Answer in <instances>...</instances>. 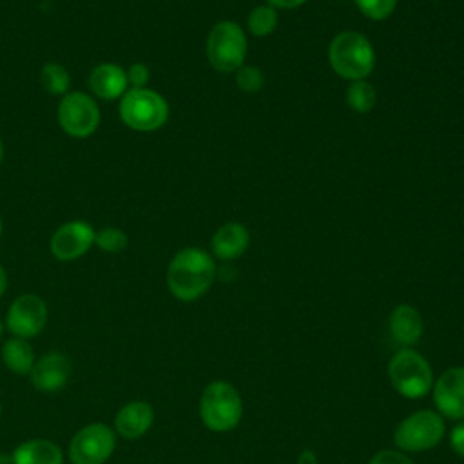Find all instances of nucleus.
I'll list each match as a JSON object with an SVG mask.
<instances>
[{"instance_id": "f257e3e1", "label": "nucleus", "mask_w": 464, "mask_h": 464, "mask_svg": "<svg viewBox=\"0 0 464 464\" xmlns=\"http://www.w3.org/2000/svg\"><path fill=\"white\" fill-rule=\"evenodd\" d=\"M214 257L198 246H187L174 254L167 266V286L179 301L199 299L214 283Z\"/></svg>"}, {"instance_id": "f03ea898", "label": "nucleus", "mask_w": 464, "mask_h": 464, "mask_svg": "<svg viewBox=\"0 0 464 464\" xmlns=\"http://www.w3.org/2000/svg\"><path fill=\"white\" fill-rule=\"evenodd\" d=\"M328 62L334 72L344 80H366L375 67V51L364 34L341 31L330 42Z\"/></svg>"}, {"instance_id": "7ed1b4c3", "label": "nucleus", "mask_w": 464, "mask_h": 464, "mask_svg": "<svg viewBox=\"0 0 464 464\" xmlns=\"http://www.w3.org/2000/svg\"><path fill=\"white\" fill-rule=\"evenodd\" d=\"M243 415L239 392L225 381L210 382L199 399V417L212 431H228L236 428Z\"/></svg>"}, {"instance_id": "20e7f679", "label": "nucleus", "mask_w": 464, "mask_h": 464, "mask_svg": "<svg viewBox=\"0 0 464 464\" xmlns=\"http://www.w3.org/2000/svg\"><path fill=\"white\" fill-rule=\"evenodd\" d=\"M120 118L132 130L152 132L167 123L169 103L152 89H129L120 98Z\"/></svg>"}, {"instance_id": "39448f33", "label": "nucleus", "mask_w": 464, "mask_h": 464, "mask_svg": "<svg viewBox=\"0 0 464 464\" xmlns=\"http://www.w3.org/2000/svg\"><path fill=\"white\" fill-rule=\"evenodd\" d=\"M246 49L248 44L245 31L232 20L218 22L210 29L205 44L207 60L219 72H236L239 67H243Z\"/></svg>"}, {"instance_id": "423d86ee", "label": "nucleus", "mask_w": 464, "mask_h": 464, "mask_svg": "<svg viewBox=\"0 0 464 464\" xmlns=\"http://www.w3.org/2000/svg\"><path fill=\"white\" fill-rule=\"evenodd\" d=\"M388 377L392 386L408 399L424 397L433 384L431 366L411 348H402L393 353L388 362Z\"/></svg>"}, {"instance_id": "0eeeda50", "label": "nucleus", "mask_w": 464, "mask_h": 464, "mask_svg": "<svg viewBox=\"0 0 464 464\" xmlns=\"http://www.w3.org/2000/svg\"><path fill=\"white\" fill-rule=\"evenodd\" d=\"M116 448V431L103 422L80 428L69 442L71 464H105Z\"/></svg>"}, {"instance_id": "6e6552de", "label": "nucleus", "mask_w": 464, "mask_h": 464, "mask_svg": "<svg viewBox=\"0 0 464 464\" xmlns=\"http://www.w3.org/2000/svg\"><path fill=\"white\" fill-rule=\"evenodd\" d=\"M444 435V422L439 413L431 410H419L408 415L395 430L393 442L404 451H426L440 442Z\"/></svg>"}, {"instance_id": "1a4fd4ad", "label": "nucleus", "mask_w": 464, "mask_h": 464, "mask_svg": "<svg viewBox=\"0 0 464 464\" xmlns=\"http://www.w3.org/2000/svg\"><path fill=\"white\" fill-rule=\"evenodd\" d=\"M56 116L60 127L72 138H89L96 132L102 120L96 100L82 91L63 94Z\"/></svg>"}, {"instance_id": "9d476101", "label": "nucleus", "mask_w": 464, "mask_h": 464, "mask_svg": "<svg viewBox=\"0 0 464 464\" xmlns=\"http://www.w3.org/2000/svg\"><path fill=\"white\" fill-rule=\"evenodd\" d=\"M47 323V304L36 294L18 295L7 310L5 326L13 337L31 339L36 337Z\"/></svg>"}, {"instance_id": "9b49d317", "label": "nucleus", "mask_w": 464, "mask_h": 464, "mask_svg": "<svg viewBox=\"0 0 464 464\" xmlns=\"http://www.w3.org/2000/svg\"><path fill=\"white\" fill-rule=\"evenodd\" d=\"M94 228L87 221H67L51 236V254L60 261H74L94 245Z\"/></svg>"}, {"instance_id": "f8f14e48", "label": "nucleus", "mask_w": 464, "mask_h": 464, "mask_svg": "<svg viewBox=\"0 0 464 464\" xmlns=\"http://www.w3.org/2000/svg\"><path fill=\"white\" fill-rule=\"evenodd\" d=\"M71 359L62 352H47L34 361L29 373L33 386L42 393H54L62 390L71 377Z\"/></svg>"}, {"instance_id": "ddd939ff", "label": "nucleus", "mask_w": 464, "mask_h": 464, "mask_svg": "<svg viewBox=\"0 0 464 464\" xmlns=\"http://www.w3.org/2000/svg\"><path fill=\"white\" fill-rule=\"evenodd\" d=\"M433 402L448 419L464 417V366L450 368L435 381Z\"/></svg>"}, {"instance_id": "4468645a", "label": "nucleus", "mask_w": 464, "mask_h": 464, "mask_svg": "<svg viewBox=\"0 0 464 464\" xmlns=\"http://www.w3.org/2000/svg\"><path fill=\"white\" fill-rule=\"evenodd\" d=\"M152 422H154L152 406L145 401H130L118 410L114 417V431L127 440H134L143 437L152 426Z\"/></svg>"}, {"instance_id": "2eb2a0df", "label": "nucleus", "mask_w": 464, "mask_h": 464, "mask_svg": "<svg viewBox=\"0 0 464 464\" xmlns=\"http://www.w3.org/2000/svg\"><path fill=\"white\" fill-rule=\"evenodd\" d=\"M87 82H89L91 92L102 100H116L129 91L125 69L111 62L96 65L91 71Z\"/></svg>"}, {"instance_id": "dca6fc26", "label": "nucleus", "mask_w": 464, "mask_h": 464, "mask_svg": "<svg viewBox=\"0 0 464 464\" xmlns=\"http://www.w3.org/2000/svg\"><path fill=\"white\" fill-rule=\"evenodd\" d=\"M248 243H250L248 228L243 223L228 221L214 232L210 239V248L218 259L232 261L245 254V250L248 248Z\"/></svg>"}, {"instance_id": "f3484780", "label": "nucleus", "mask_w": 464, "mask_h": 464, "mask_svg": "<svg viewBox=\"0 0 464 464\" xmlns=\"http://www.w3.org/2000/svg\"><path fill=\"white\" fill-rule=\"evenodd\" d=\"M422 330L424 324L417 308H413L411 304H399L393 308L390 315V334L399 344H415L420 339Z\"/></svg>"}, {"instance_id": "a211bd4d", "label": "nucleus", "mask_w": 464, "mask_h": 464, "mask_svg": "<svg viewBox=\"0 0 464 464\" xmlns=\"http://www.w3.org/2000/svg\"><path fill=\"white\" fill-rule=\"evenodd\" d=\"M11 457L13 464H63L62 448L47 439H29L18 444Z\"/></svg>"}, {"instance_id": "6ab92c4d", "label": "nucleus", "mask_w": 464, "mask_h": 464, "mask_svg": "<svg viewBox=\"0 0 464 464\" xmlns=\"http://www.w3.org/2000/svg\"><path fill=\"white\" fill-rule=\"evenodd\" d=\"M4 364L16 375H29L34 366V352L29 344V339L11 337L2 344L0 350Z\"/></svg>"}, {"instance_id": "aec40b11", "label": "nucleus", "mask_w": 464, "mask_h": 464, "mask_svg": "<svg viewBox=\"0 0 464 464\" xmlns=\"http://www.w3.org/2000/svg\"><path fill=\"white\" fill-rule=\"evenodd\" d=\"M377 92L375 87L366 80H355L350 82L346 89V103L353 112L366 114L375 107Z\"/></svg>"}, {"instance_id": "412c9836", "label": "nucleus", "mask_w": 464, "mask_h": 464, "mask_svg": "<svg viewBox=\"0 0 464 464\" xmlns=\"http://www.w3.org/2000/svg\"><path fill=\"white\" fill-rule=\"evenodd\" d=\"M40 83L53 96H63L69 92L71 76L69 71L56 62H49L40 69Z\"/></svg>"}, {"instance_id": "4be33fe9", "label": "nucleus", "mask_w": 464, "mask_h": 464, "mask_svg": "<svg viewBox=\"0 0 464 464\" xmlns=\"http://www.w3.org/2000/svg\"><path fill=\"white\" fill-rule=\"evenodd\" d=\"M277 20H279L277 18V9H274L268 4H263V5L254 7L248 13L246 27L254 36L263 38V36H268V34L274 33V29L277 27Z\"/></svg>"}, {"instance_id": "5701e85b", "label": "nucleus", "mask_w": 464, "mask_h": 464, "mask_svg": "<svg viewBox=\"0 0 464 464\" xmlns=\"http://www.w3.org/2000/svg\"><path fill=\"white\" fill-rule=\"evenodd\" d=\"M94 245L109 254H118L127 248L129 237L118 227H105L94 234Z\"/></svg>"}, {"instance_id": "b1692460", "label": "nucleus", "mask_w": 464, "mask_h": 464, "mask_svg": "<svg viewBox=\"0 0 464 464\" xmlns=\"http://www.w3.org/2000/svg\"><path fill=\"white\" fill-rule=\"evenodd\" d=\"M236 85L246 94L259 92L265 85V74L256 65H243L236 71Z\"/></svg>"}, {"instance_id": "393cba45", "label": "nucleus", "mask_w": 464, "mask_h": 464, "mask_svg": "<svg viewBox=\"0 0 464 464\" xmlns=\"http://www.w3.org/2000/svg\"><path fill=\"white\" fill-rule=\"evenodd\" d=\"M399 0H355L357 9L370 20H386L397 7Z\"/></svg>"}, {"instance_id": "a878e982", "label": "nucleus", "mask_w": 464, "mask_h": 464, "mask_svg": "<svg viewBox=\"0 0 464 464\" xmlns=\"http://www.w3.org/2000/svg\"><path fill=\"white\" fill-rule=\"evenodd\" d=\"M127 72V82H129V89H141L147 87V82L150 78V71L145 63L136 62L132 63L129 69H125Z\"/></svg>"}, {"instance_id": "bb28decb", "label": "nucleus", "mask_w": 464, "mask_h": 464, "mask_svg": "<svg viewBox=\"0 0 464 464\" xmlns=\"http://www.w3.org/2000/svg\"><path fill=\"white\" fill-rule=\"evenodd\" d=\"M368 464H413L404 453L395 450H382L375 453Z\"/></svg>"}, {"instance_id": "cd10ccee", "label": "nucleus", "mask_w": 464, "mask_h": 464, "mask_svg": "<svg viewBox=\"0 0 464 464\" xmlns=\"http://www.w3.org/2000/svg\"><path fill=\"white\" fill-rule=\"evenodd\" d=\"M450 444L457 455L464 457V420L459 422L457 426H453V430L450 433Z\"/></svg>"}, {"instance_id": "c85d7f7f", "label": "nucleus", "mask_w": 464, "mask_h": 464, "mask_svg": "<svg viewBox=\"0 0 464 464\" xmlns=\"http://www.w3.org/2000/svg\"><path fill=\"white\" fill-rule=\"evenodd\" d=\"M274 9H295L306 4V0H266Z\"/></svg>"}, {"instance_id": "c756f323", "label": "nucleus", "mask_w": 464, "mask_h": 464, "mask_svg": "<svg viewBox=\"0 0 464 464\" xmlns=\"http://www.w3.org/2000/svg\"><path fill=\"white\" fill-rule=\"evenodd\" d=\"M297 464H319V462H317V457H315V453L312 450H303L299 453Z\"/></svg>"}, {"instance_id": "7c9ffc66", "label": "nucleus", "mask_w": 464, "mask_h": 464, "mask_svg": "<svg viewBox=\"0 0 464 464\" xmlns=\"http://www.w3.org/2000/svg\"><path fill=\"white\" fill-rule=\"evenodd\" d=\"M5 286H7V276H5L4 266L0 265V297H2L4 292H5Z\"/></svg>"}, {"instance_id": "2f4dec72", "label": "nucleus", "mask_w": 464, "mask_h": 464, "mask_svg": "<svg viewBox=\"0 0 464 464\" xmlns=\"http://www.w3.org/2000/svg\"><path fill=\"white\" fill-rule=\"evenodd\" d=\"M0 464H13V457L7 453H0Z\"/></svg>"}, {"instance_id": "473e14b6", "label": "nucleus", "mask_w": 464, "mask_h": 464, "mask_svg": "<svg viewBox=\"0 0 464 464\" xmlns=\"http://www.w3.org/2000/svg\"><path fill=\"white\" fill-rule=\"evenodd\" d=\"M2 160H4V143L0 140V163H2Z\"/></svg>"}, {"instance_id": "72a5a7b5", "label": "nucleus", "mask_w": 464, "mask_h": 464, "mask_svg": "<svg viewBox=\"0 0 464 464\" xmlns=\"http://www.w3.org/2000/svg\"><path fill=\"white\" fill-rule=\"evenodd\" d=\"M2 334H4V324L0 323V337H2Z\"/></svg>"}, {"instance_id": "f704fd0d", "label": "nucleus", "mask_w": 464, "mask_h": 464, "mask_svg": "<svg viewBox=\"0 0 464 464\" xmlns=\"http://www.w3.org/2000/svg\"><path fill=\"white\" fill-rule=\"evenodd\" d=\"M0 234H2V219H0Z\"/></svg>"}, {"instance_id": "c9c22d12", "label": "nucleus", "mask_w": 464, "mask_h": 464, "mask_svg": "<svg viewBox=\"0 0 464 464\" xmlns=\"http://www.w3.org/2000/svg\"><path fill=\"white\" fill-rule=\"evenodd\" d=\"M0 417H2V406H0Z\"/></svg>"}]
</instances>
